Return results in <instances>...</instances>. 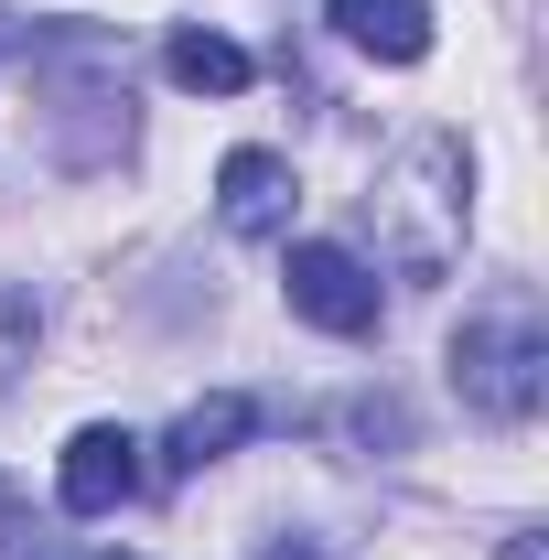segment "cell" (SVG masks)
Segmentation results:
<instances>
[{"instance_id":"obj_11","label":"cell","mask_w":549,"mask_h":560,"mask_svg":"<svg viewBox=\"0 0 549 560\" xmlns=\"http://www.w3.org/2000/svg\"><path fill=\"white\" fill-rule=\"evenodd\" d=\"M11 44H22V22H11V11H0V55H11Z\"/></svg>"},{"instance_id":"obj_5","label":"cell","mask_w":549,"mask_h":560,"mask_svg":"<svg viewBox=\"0 0 549 560\" xmlns=\"http://www.w3.org/2000/svg\"><path fill=\"white\" fill-rule=\"evenodd\" d=\"M291 162L280 151H226L215 162V215H226V237H280L291 226Z\"/></svg>"},{"instance_id":"obj_14","label":"cell","mask_w":549,"mask_h":560,"mask_svg":"<svg viewBox=\"0 0 549 560\" xmlns=\"http://www.w3.org/2000/svg\"><path fill=\"white\" fill-rule=\"evenodd\" d=\"M108 560H119V550H108Z\"/></svg>"},{"instance_id":"obj_8","label":"cell","mask_w":549,"mask_h":560,"mask_svg":"<svg viewBox=\"0 0 549 560\" xmlns=\"http://www.w3.org/2000/svg\"><path fill=\"white\" fill-rule=\"evenodd\" d=\"M162 66H173V86H195V97H237V86H248V55H237L226 33H173Z\"/></svg>"},{"instance_id":"obj_7","label":"cell","mask_w":549,"mask_h":560,"mask_svg":"<svg viewBox=\"0 0 549 560\" xmlns=\"http://www.w3.org/2000/svg\"><path fill=\"white\" fill-rule=\"evenodd\" d=\"M248 431H259L248 399H195V410L173 420V442H162V475H206V464H226Z\"/></svg>"},{"instance_id":"obj_10","label":"cell","mask_w":549,"mask_h":560,"mask_svg":"<svg viewBox=\"0 0 549 560\" xmlns=\"http://www.w3.org/2000/svg\"><path fill=\"white\" fill-rule=\"evenodd\" d=\"M259 560H335V550H324V539H270Z\"/></svg>"},{"instance_id":"obj_3","label":"cell","mask_w":549,"mask_h":560,"mask_svg":"<svg viewBox=\"0 0 549 560\" xmlns=\"http://www.w3.org/2000/svg\"><path fill=\"white\" fill-rule=\"evenodd\" d=\"M280 291H291V313L324 324V335H377V270H366L355 248H335V237H302L291 270H280Z\"/></svg>"},{"instance_id":"obj_6","label":"cell","mask_w":549,"mask_h":560,"mask_svg":"<svg viewBox=\"0 0 549 560\" xmlns=\"http://www.w3.org/2000/svg\"><path fill=\"white\" fill-rule=\"evenodd\" d=\"M335 33L377 66H420L431 55V0H335Z\"/></svg>"},{"instance_id":"obj_12","label":"cell","mask_w":549,"mask_h":560,"mask_svg":"<svg viewBox=\"0 0 549 560\" xmlns=\"http://www.w3.org/2000/svg\"><path fill=\"white\" fill-rule=\"evenodd\" d=\"M506 560H539V539H506Z\"/></svg>"},{"instance_id":"obj_2","label":"cell","mask_w":549,"mask_h":560,"mask_svg":"<svg viewBox=\"0 0 549 560\" xmlns=\"http://www.w3.org/2000/svg\"><path fill=\"white\" fill-rule=\"evenodd\" d=\"M453 388H464V410L484 420H528L549 388V335L528 302H495V313H475L464 335H453Z\"/></svg>"},{"instance_id":"obj_13","label":"cell","mask_w":549,"mask_h":560,"mask_svg":"<svg viewBox=\"0 0 549 560\" xmlns=\"http://www.w3.org/2000/svg\"><path fill=\"white\" fill-rule=\"evenodd\" d=\"M11 560H55V550H11Z\"/></svg>"},{"instance_id":"obj_4","label":"cell","mask_w":549,"mask_h":560,"mask_svg":"<svg viewBox=\"0 0 549 560\" xmlns=\"http://www.w3.org/2000/svg\"><path fill=\"white\" fill-rule=\"evenodd\" d=\"M140 486H151V464H140L130 431H108V420H97V431H75L66 464H55V495H66L75 517H119Z\"/></svg>"},{"instance_id":"obj_9","label":"cell","mask_w":549,"mask_h":560,"mask_svg":"<svg viewBox=\"0 0 549 560\" xmlns=\"http://www.w3.org/2000/svg\"><path fill=\"white\" fill-rule=\"evenodd\" d=\"M22 366H33V302H22V291H0V399L22 388Z\"/></svg>"},{"instance_id":"obj_1","label":"cell","mask_w":549,"mask_h":560,"mask_svg":"<svg viewBox=\"0 0 549 560\" xmlns=\"http://www.w3.org/2000/svg\"><path fill=\"white\" fill-rule=\"evenodd\" d=\"M377 237H388V259L399 280H442L464 259V215H475V162H464V140L453 130H420L388 173H377Z\"/></svg>"}]
</instances>
